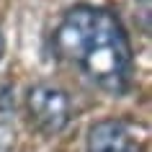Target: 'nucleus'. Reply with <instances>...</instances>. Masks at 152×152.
<instances>
[{
    "instance_id": "f257e3e1",
    "label": "nucleus",
    "mask_w": 152,
    "mask_h": 152,
    "mask_svg": "<svg viewBox=\"0 0 152 152\" xmlns=\"http://www.w3.org/2000/svg\"><path fill=\"white\" fill-rule=\"evenodd\" d=\"M52 52L88 83L113 98L126 96L134 75V52L116 13L98 5H75L52 34Z\"/></svg>"
},
{
    "instance_id": "f03ea898",
    "label": "nucleus",
    "mask_w": 152,
    "mask_h": 152,
    "mask_svg": "<svg viewBox=\"0 0 152 152\" xmlns=\"http://www.w3.org/2000/svg\"><path fill=\"white\" fill-rule=\"evenodd\" d=\"M26 116L31 121L34 129H39L41 134L54 137L62 134L72 121V101L67 90H62L54 83H34L28 85L23 96Z\"/></svg>"
},
{
    "instance_id": "7ed1b4c3",
    "label": "nucleus",
    "mask_w": 152,
    "mask_h": 152,
    "mask_svg": "<svg viewBox=\"0 0 152 152\" xmlns=\"http://www.w3.org/2000/svg\"><path fill=\"white\" fill-rule=\"evenodd\" d=\"M85 152H142V142L121 119H101L90 124Z\"/></svg>"
},
{
    "instance_id": "20e7f679",
    "label": "nucleus",
    "mask_w": 152,
    "mask_h": 152,
    "mask_svg": "<svg viewBox=\"0 0 152 152\" xmlns=\"http://www.w3.org/2000/svg\"><path fill=\"white\" fill-rule=\"evenodd\" d=\"M13 113H16V98H13V85L0 80V152H8L16 144V132H13Z\"/></svg>"
},
{
    "instance_id": "39448f33",
    "label": "nucleus",
    "mask_w": 152,
    "mask_h": 152,
    "mask_svg": "<svg viewBox=\"0 0 152 152\" xmlns=\"http://www.w3.org/2000/svg\"><path fill=\"white\" fill-rule=\"evenodd\" d=\"M3 54H5V39H3V34H0V59H3Z\"/></svg>"
}]
</instances>
